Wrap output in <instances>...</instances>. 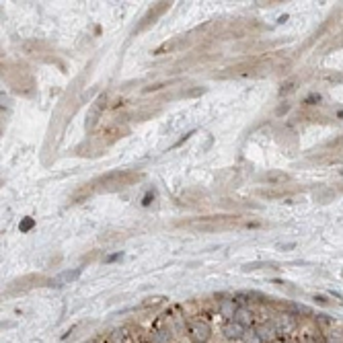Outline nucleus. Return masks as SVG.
<instances>
[{"mask_svg":"<svg viewBox=\"0 0 343 343\" xmlns=\"http://www.w3.org/2000/svg\"><path fill=\"white\" fill-rule=\"evenodd\" d=\"M337 117H341V119H343V111H339V113H337Z\"/></svg>","mask_w":343,"mask_h":343,"instance_id":"nucleus-13","label":"nucleus"},{"mask_svg":"<svg viewBox=\"0 0 343 343\" xmlns=\"http://www.w3.org/2000/svg\"><path fill=\"white\" fill-rule=\"evenodd\" d=\"M321 101H323V97H321V95L312 93V95H308V97L304 99V105H321Z\"/></svg>","mask_w":343,"mask_h":343,"instance_id":"nucleus-8","label":"nucleus"},{"mask_svg":"<svg viewBox=\"0 0 343 343\" xmlns=\"http://www.w3.org/2000/svg\"><path fill=\"white\" fill-rule=\"evenodd\" d=\"M243 341H245V343H263L261 339H259V335H257V331H255V327L246 329V333H245Z\"/></svg>","mask_w":343,"mask_h":343,"instance_id":"nucleus-7","label":"nucleus"},{"mask_svg":"<svg viewBox=\"0 0 343 343\" xmlns=\"http://www.w3.org/2000/svg\"><path fill=\"white\" fill-rule=\"evenodd\" d=\"M245 333H246V327H243V325L237 323L235 319L226 321L224 327H222V335H224L228 341H243Z\"/></svg>","mask_w":343,"mask_h":343,"instance_id":"nucleus-2","label":"nucleus"},{"mask_svg":"<svg viewBox=\"0 0 343 343\" xmlns=\"http://www.w3.org/2000/svg\"><path fill=\"white\" fill-rule=\"evenodd\" d=\"M273 343H292V341H290V337H280V339H276Z\"/></svg>","mask_w":343,"mask_h":343,"instance_id":"nucleus-11","label":"nucleus"},{"mask_svg":"<svg viewBox=\"0 0 343 343\" xmlns=\"http://www.w3.org/2000/svg\"><path fill=\"white\" fill-rule=\"evenodd\" d=\"M237 308H239V306H237V300H235V298H232V300H230V298H228V300H222V302L218 304V312H220L222 317H226L228 321L235 319Z\"/></svg>","mask_w":343,"mask_h":343,"instance_id":"nucleus-4","label":"nucleus"},{"mask_svg":"<svg viewBox=\"0 0 343 343\" xmlns=\"http://www.w3.org/2000/svg\"><path fill=\"white\" fill-rule=\"evenodd\" d=\"M119 257H121V253H115L111 257H107V261H115V259H119Z\"/></svg>","mask_w":343,"mask_h":343,"instance_id":"nucleus-12","label":"nucleus"},{"mask_svg":"<svg viewBox=\"0 0 343 343\" xmlns=\"http://www.w3.org/2000/svg\"><path fill=\"white\" fill-rule=\"evenodd\" d=\"M187 335L191 339V343H205L212 335L210 323L205 319H194L187 323Z\"/></svg>","mask_w":343,"mask_h":343,"instance_id":"nucleus-1","label":"nucleus"},{"mask_svg":"<svg viewBox=\"0 0 343 343\" xmlns=\"http://www.w3.org/2000/svg\"><path fill=\"white\" fill-rule=\"evenodd\" d=\"M314 302H317V304H321V306H329V304H331V302H329V300H327L325 296H321V294H317V296H314Z\"/></svg>","mask_w":343,"mask_h":343,"instance_id":"nucleus-9","label":"nucleus"},{"mask_svg":"<svg viewBox=\"0 0 343 343\" xmlns=\"http://www.w3.org/2000/svg\"><path fill=\"white\" fill-rule=\"evenodd\" d=\"M235 321L241 323L243 327L251 329L255 325V312L249 308V306H239L237 308V314H235Z\"/></svg>","mask_w":343,"mask_h":343,"instance_id":"nucleus-3","label":"nucleus"},{"mask_svg":"<svg viewBox=\"0 0 343 343\" xmlns=\"http://www.w3.org/2000/svg\"><path fill=\"white\" fill-rule=\"evenodd\" d=\"M265 181L269 183V185H282L284 181H288V175L286 173H269V175H265Z\"/></svg>","mask_w":343,"mask_h":343,"instance_id":"nucleus-5","label":"nucleus"},{"mask_svg":"<svg viewBox=\"0 0 343 343\" xmlns=\"http://www.w3.org/2000/svg\"><path fill=\"white\" fill-rule=\"evenodd\" d=\"M33 226V220H25L23 224H21V230H29Z\"/></svg>","mask_w":343,"mask_h":343,"instance_id":"nucleus-10","label":"nucleus"},{"mask_svg":"<svg viewBox=\"0 0 343 343\" xmlns=\"http://www.w3.org/2000/svg\"><path fill=\"white\" fill-rule=\"evenodd\" d=\"M78 276H80V269H76V271H64L62 276L56 280V282H58L56 286H62V282H74Z\"/></svg>","mask_w":343,"mask_h":343,"instance_id":"nucleus-6","label":"nucleus"}]
</instances>
